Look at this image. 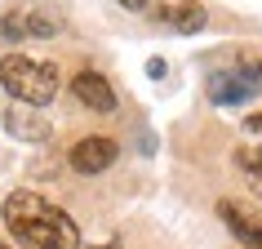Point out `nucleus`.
Returning a JSON list of instances; mask_svg holds the SVG:
<instances>
[{
    "instance_id": "7",
    "label": "nucleus",
    "mask_w": 262,
    "mask_h": 249,
    "mask_svg": "<svg viewBox=\"0 0 262 249\" xmlns=\"http://www.w3.org/2000/svg\"><path fill=\"white\" fill-rule=\"evenodd\" d=\"M218 218L231 227V236H235L245 249H262V222H253L245 209H235L231 200H222V205H218Z\"/></svg>"
},
{
    "instance_id": "3",
    "label": "nucleus",
    "mask_w": 262,
    "mask_h": 249,
    "mask_svg": "<svg viewBox=\"0 0 262 249\" xmlns=\"http://www.w3.org/2000/svg\"><path fill=\"white\" fill-rule=\"evenodd\" d=\"M258 89H262V63H258V58H240L235 67L209 76V98H213L218 107L245 102V98H253Z\"/></svg>"
},
{
    "instance_id": "12",
    "label": "nucleus",
    "mask_w": 262,
    "mask_h": 249,
    "mask_svg": "<svg viewBox=\"0 0 262 249\" xmlns=\"http://www.w3.org/2000/svg\"><path fill=\"white\" fill-rule=\"evenodd\" d=\"M147 76H151V80H160V76H165V63H160V58H151V63H147Z\"/></svg>"
},
{
    "instance_id": "5",
    "label": "nucleus",
    "mask_w": 262,
    "mask_h": 249,
    "mask_svg": "<svg viewBox=\"0 0 262 249\" xmlns=\"http://www.w3.org/2000/svg\"><path fill=\"white\" fill-rule=\"evenodd\" d=\"M5 129H9L14 138H23V142H45L54 134V125L45 120L36 107H27V102H9V107H5Z\"/></svg>"
},
{
    "instance_id": "11",
    "label": "nucleus",
    "mask_w": 262,
    "mask_h": 249,
    "mask_svg": "<svg viewBox=\"0 0 262 249\" xmlns=\"http://www.w3.org/2000/svg\"><path fill=\"white\" fill-rule=\"evenodd\" d=\"M245 138H249V147H258V152H262V116H249V120H245Z\"/></svg>"
},
{
    "instance_id": "4",
    "label": "nucleus",
    "mask_w": 262,
    "mask_h": 249,
    "mask_svg": "<svg viewBox=\"0 0 262 249\" xmlns=\"http://www.w3.org/2000/svg\"><path fill=\"white\" fill-rule=\"evenodd\" d=\"M116 160H120V147H116L111 138H98V134L94 138H80L67 152V165L76 169V174H107Z\"/></svg>"
},
{
    "instance_id": "10",
    "label": "nucleus",
    "mask_w": 262,
    "mask_h": 249,
    "mask_svg": "<svg viewBox=\"0 0 262 249\" xmlns=\"http://www.w3.org/2000/svg\"><path fill=\"white\" fill-rule=\"evenodd\" d=\"M23 23H27V36H36V40H49V36H58L62 31V23H58L54 14H23Z\"/></svg>"
},
{
    "instance_id": "14",
    "label": "nucleus",
    "mask_w": 262,
    "mask_h": 249,
    "mask_svg": "<svg viewBox=\"0 0 262 249\" xmlns=\"http://www.w3.org/2000/svg\"><path fill=\"white\" fill-rule=\"evenodd\" d=\"M94 249H120V245H116V240H107V245H94Z\"/></svg>"
},
{
    "instance_id": "8",
    "label": "nucleus",
    "mask_w": 262,
    "mask_h": 249,
    "mask_svg": "<svg viewBox=\"0 0 262 249\" xmlns=\"http://www.w3.org/2000/svg\"><path fill=\"white\" fill-rule=\"evenodd\" d=\"M156 18H165L173 31H182V36H195V31H205L209 14L200 9V5H165V9H156Z\"/></svg>"
},
{
    "instance_id": "6",
    "label": "nucleus",
    "mask_w": 262,
    "mask_h": 249,
    "mask_svg": "<svg viewBox=\"0 0 262 249\" xmlns=\"http://www.w3.org/2000/svg\"><path fill=\"white\" fill-rule=\"evenodd\" d=\"M71 94H76V102L89 111H116V89H111L107 76H98V71H80L76 80H71Z\"/></svg>"
},
{
    "instance_id": "9",
    "label": "nucleus",
    "mask_w": 262,
    "mask_h": 249,
    "mask_svg": "<svg viewBox=\"0 0 262 249\" xmlns=\"http://www.w3.org/2000/svg\"><path fill=\"white\" fill-rule=\"evenodd\" d=\"M235 169L249 178L253 192H262V152H258V147H249V142H245V147H235Z\"/></svg>"
},
{
    "instance_id": "15",
    "label": "nucleus",
    "mask_w": 262,
    "mask_h": 249,
    "mask_svg": "<svg viewBox=\"0 0 262 249\" xmlns=\"http://www.w3.org/2000/svg\"><path fill=\"white\" fill-rule=\"evenodd\" d=\"M0 249H9V245H5V240H0Z\"/></svg>"
},
{
    "instance_id": "13",
    "label": "nucleus",
    "mask_w": 262,
    "mask_h": 249,
    "mask_svg": "<svg viewBox=\"0 0 262 249\" xmlns=\"http://www.w3.org/2000/svg\"><path fill=\"white\" fill-rule=\"evenodd\" d=\"M124 9H151V0H120Z\"/></svg>"
},
{
    "instance_id": "2",
    "label": "nucleus",
    "mask_w": 262,
    "mask_h": 249,
    "mask_svg": "<svg viewBox=\"0 0 262 249\" xmlns=\"http://www.w3.org/2000/svg\"><path fill=\"white\" fill-rule=\"evenodd\" d=\"M0 85L9 89L14 102L45 107L58 98V67L54 63H36L27 54H5L0 58Z\"/></svg>"
},
{
    "instance_id": "1",
    "label": "nucleus",
    "mask_w": 262,
    "mask_h": 249,
    "mask_svg": "<svg viewBox=\"0 0 262 249\" xmlns=\"http://www.w3.org/2000/svg\"><path fill=\"white\" fill-rule=\"evenodd\" d=\"M5 227L23 249H80V227L36 192L5 196Z\"/></svg>"
}]
</instances>
